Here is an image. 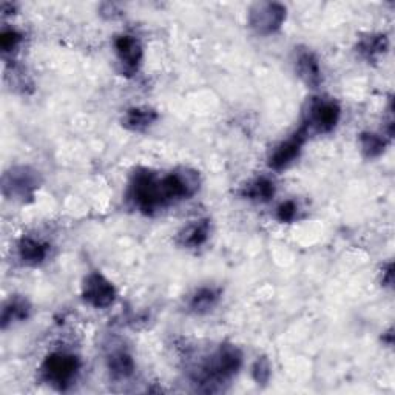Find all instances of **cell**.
<instances>
[{"label":"cell","mask_w":395,"mask_h":395,"mask_svg":"<svg viewBox=\"0 0 395 395\" xmlns=\"http://www.w3.org/2000/svg\"><path fill=\"white\" fill-rule=\"evenodd\" d=\"M359 50L368 59H374L375 56H380V54L388 50V39L383 34L368 36L360 42Z\"/></svg>","instance_id":"obj_18"},{"label":"cell","mask_w":395,"mask_h":395,"mask_svg":"<svg viewBox=\"0 0 395 395\" xmlns=\"http://www.w3.org/2000/svg\"><path fill=\"white\" fill-rule=\"evenodd\" d=\"M48 255V247L33 238H23L19 244V257L28 266H37Z\"/></svg>","instance_id":"obj_11"},{"label":"cell","mask_w":395,"mask_h":395,"mask_svg":"<svg viewBox=\"0 0 395 395\" xmlns=\"http://www.w3.org/2000/svg\"><path fill=\"white\" fill-rule=\"evenodd\" d=\"M253 380L257 382L258 384H266L270 378V363L266 357H261L253 365V370H252Z\"/></svg>","instance_id":"obj_20"},{"label":"cell","mask_w":395,"mask_h":395,"mask_svg":"<svg viewBox=\"0 0 395 395\" xmlns=\"http://www.w3.org/2000/svg\"><path fill=\"white\" fill-rule=\"evenodd\" d=\"M28 312H29V306L25 300H20V298L11 300L10 303L4 307L2 326L6 328L8 324H11L14 321H22L23 319H27Z\"/></svg>","instance_id":"obj_16"},{"label":"cell","mask_w":395,"mask_h":395,"mask_svg":"<svg viewBox=\"0 0 395 395\" xmlns=\"http://www.w3.org/2000/svg\"><path fill=\"white\" fill-rule=\"evenodd\" d=\"M158 119L156 112L150 110V108H130V110L123 116V126L130 130H144L150 127L152 123Z\"/></svg>","instance_id":"obj_12"},{"label":"cell","mask_w":395,"mask_h":395,"mask_svg":"<svg viewBox=\"0 0 395 395\" xmlns=\"http://www.w3.org/2000/svg\"><path fill=\"white\" fill-rule=\"evenodd\" d=\"M340 105L335 100L328 99H315L309 107V116L306 126L315 127L321 133H328V131L334 130L340 121Z\"/></svg>","instance_id":"obj_4"},{"label":"cell","mask_w":395,"mask_h":395,"mask_svg":"<svg viewBox=\"0 0 395 395\" xmlns=\"http://www.w3.org/2000/svg\"><path fill=\"white\" fill-rule=\"evenodd\" d=\"M243 355L235 346L224 344L213 354L204 366V380L206 382H226L234 377L238 369L241 368Z\"/></svg>","instance_id":"obj_3"},{"label":"cell","mask_w":395,"mask_h":395,"mask_svg":"<svg viewBox=\"0 0 395 395\" xmlns=\"http://www.w3.org/2000/svg\"><path fill=\"white\" fill-rule=\"evenodd\" d=\"M286 18V8L278 4H261L257 5L250 13V25L258 33H274L281 27Z\"/></svg>","instance_id":"obj_6"},{"label":"cell","mask_w":395,"mask_h":395,"mask_svg":"<svg viewBox=\"0 0 395 395\" xmlns=\"http://www.w3.org/2000/svg\"><path fill=\"white\" fill-rule=\"evenodd\" d=\"M37 187L36 178L25 167L11 170L4 178V192L5 195H14L20 198L33 196V190Z\"/></svg>","instance_id":"obj_8"},{"label":"cell","mask_w":395,"mask_h":395,"mask_svg":"<svg viewBox=\"0 0 395 395\" xmlns=\"http://www.w3.org/2000/svg\"><path fill=\"white\" fill-rule=\"evenodd\" d=\"M295 215H297V206H295V203H293V201H286V203H283L276 210L278 220H280L281 222L293 221Z\"/></svg>","instance_id":"obj_22"},{"label":"cell","mask_w":395,"mask_h":395,"mask_svg":"<svg viewBox=\"0 0 395 395\" xmlns=\"http://www.w3.org/2000/svg\"><path fill=\"white\" fill-rule=\"evenodd\" d=\"M208 232H210V226L208 221H196L192 224L182 234V244L187 247H199L206 243L208 238Z\"/></svg>","instance_id":"obj_15"},{"label":"cell","mask_w":395,"mask_h":395,"mask_svg":"<svg viewBox=\"0 0 395 395\" xmlns=\"http://www.w3.org/2000/svg\"><path fill=\"white\" fill-rule=\"evenodd\" d=\"M114 48L123 68L128 72H135L142 59L141 43L133 36H119L114 41Z\"/></svg>","instance_id":"obj_9"},{"label":"cell","mask_w":395,"mask_h":395,"mask_svg":"<svg viewBox=\"0 0 395 395\" xmlns=\"http://www.w3.org/2000/svg\"><path fill=\"white\" fill-rule=\"evenodd\" d=\"M306 138H307V126L304 123V126H301L289 139H286L284 142L276 147L275 152L272 153V156L269 159V166L274 170H281L284 167H288L300 154L301 147H303V144L306 142Z\"/></svg>","instance_id":"obj_7"},{"label":"cell","mask_w":395,"mask_h":395,"mask_svg":"<svg viewBox=\"0 0 395 395\" xmlns=\"http://www.w3.org/2000/svg\"><path fill=\"white\" fill-rule=\"evenodd\" d=\"M108 369L114 378H127L135 370V361L127 352H114L108 360Z\"/></svg>","instance_id":"obj_14"},{"label":"cell","mask_w":395,"mask_h":395,"mask_svg":"<svg viewBox=\"0 0 395 395\" xmlns=\"http://www.w3.org/2000/svg\"><path fill=\"white\" fill-rule=\"evenodd\" d=\"M297 69L300 76L303 77V81L307 85H311V87H316V85L321 82V69L319 65V60H316L312 53L303 51L298 54Z\"/></svg>","instance_id":"obj_10"},{"label":"cell","mask_w":395,"mask_h":395,"mask_svg":"<svg viewBox=\"0 0 395 395\" xmlns=\"http://www.w3.org/2000/svg\"><path fill=\"white\" fill-rule=\"evenodd\" d=\"M218 298H220V293L215 289H208V288L199 289L195 295L192 297L190 307H192V311H195L198 314H204L207 311H210V309L216 304Z\"/></svg>","instance_id":"obj_17"},{"label":"cell","mask_w":395,"mask_h":395,"mask_svg":"<svg viewBox=\"0 0 395 395\" xmlns=\"http://www.w3.org/2000/svg\"><path fill=\"white\" fill-rule=\"evenodd\" d=\"M130 196L144 213H152L158 207L167 204L161 180L147 170L133 176L130 185Z\"/></svg>","instance_id":"obj_1"},{"label":"cell","mask_w":395,"mask_h":395,"mask_svg":"<svg viewBox=\"0 0 395 395\" xmlns=\"http://www.w3.org/2000/svg\"><path fill=\"white\" fill-rule=\"evenodd\" d=\"M82 295L83 300L87 301V303H90L93 307L104 309L113 303L116 292L113 284L108 281L105 276L95 272L85 278Z\"/></svg>","instance_id":"obj_5"},{"label":"cell","mask_w":395,"mask_h":395,"mask_svg":"<svg viewBox=\"0 0 395 395\" xmlns=\"http://www.w3.org/2000/svg\"><path fill=\"white\" fill-rule=\"evenodd\" d=\"M275 193V185L272 181H269L267 178H258L253 182L247 184L246 189L243 192V195L253 201H269L274 196Z\"/></svg>","instance_id":"obj_13"},{"label":"cell","mask_w":395,"mask_h":395,"mask_svg":"<svg viewBox=\"0 0 395 395\" xmlns=\"http://www.w3.org/2000/svg\"><path fill=\"white\" fill-rule=\"evenodd\" d=\"M22 41V36L15 29H5L2 36H0V46H2L4 53H11L18 48Z\"/></svg>","instance_id":"obj_21"},{"label":"cell","mask_w":395,"mask_h":395,"mask_svg":"<svg viewBox=\"0 0 395 395\" xmlns=\"http://www.w3.org/2000/svg\"><path fill=\"white\" fill-rule=\"evenodd\" d=\"M77 370H79V360L65 352L48 355L42 366L45 380L58 389H67L76 378Z\"/></svg>","instance_id":"obj_2"},{"label":"cell","mask_w":395,"mask_h":395,"mask_svg":"<svg viewBox=\"0 0 395 395\" xmlns=\"http://www.w3.org/2000/svg\"><path fill=\"white\" fill-rule=\"evenodd\" d=\"M360 142H361V150L368 158L380 156L386 147L384 139L375 133H363L360 136Z\"/></svg>","instance_id":"obj_19"}]
</instances>
